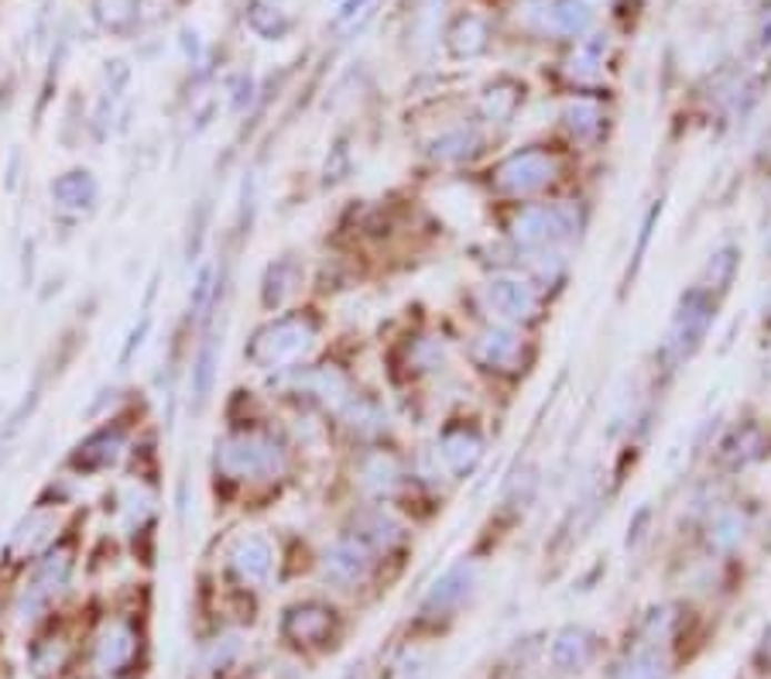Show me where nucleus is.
Listing matches in <instances>:
<instances>
[{"label":"nucleus","instance_id":"22","mask_svg":"<svg viewBox=\"0 0 771 679\" xmlns=\"http://www.w3.org/2000/svg\"><path fill=\"white\" fill-rule=\"evenodd\" d=\"M138 11H141V0H97L93 4L97 21L113 34L131 31L138 24Z\"/></svg>","mask_w":771,"mask_h":679},{"label":"nucleus","instance_id":"3","mask_svg":"<svg viewBox=\"0 0 771 679\" xmlns=\"http://www.w3.org/2000/svg\"><path fill=\"white\" fill-rule=\"evenodd\" d=\"M580 220L570 207H529L514 217V241L529 251L539 248H555L562 241H570L577 233Z\"/></svg>","mask_w":771,"mask_h":679},{"label":"nucleus","instance_id":"12","mask_svg":"<svg viewBox=\"0 0 771 679\" xmlns=\"http://www.w3.org/2000/svg\"><path fill=\"white\" fill-rule=\"evenodd\" d=\"M473 357L483 368H498V371H511L521 361V337L504 330V327H487L477 340H473Z\"/></svg>","mask_w":771,"mask_h":679},{"label":"nucleus","instance_id":"32","mask_svg":"<svg viewBox=\"0 0 771 679\" xmlns=\"http://www.w3.org/2000/svg\"><path fill=\"white\" fill-rule=\"evenodd\" d=\"M734 268H738V258H734V251L730 248H723V251H717L713 258H710V286L717 282V289H723L727 282H730V274H734Z\"/></svg>","mask_w":771,"mask_h":679},{"label":"nucleus","instance_id":"11","mask_svg":"<svg viewBox=\"0 0 771 679\" xmlns=\"http://www.w3.org/2000/svg\"><path fill=\"white\" fill-rule=\"evenodd\" d=\"M138 656V631L128 621H110L97 638V669L100 672H120L128 669Z\"/></svg>","mask_w":771,"mask_h":679},{"label":"nucleus","instance_id":"17","mask_svg":"<svg viewBox=\"0 0 771 679\" xmlns=\"http://www.w3.org/2000/svg\"><path fill=\"white\" fill-rule=\"evenodd\" d=\"M473 587V567L470 563H457L453 570H445L442 580H435V587L425 597V611H453L457 605L467 601V593Z\"/></svg>","mask_w":771,"mask_h":679},{"label":"nucleus","instance_id":"13","mask_svg":"<svg viewBox=\"0 0 771 679\" xmlns=\"http://www.w3.org/2000/svg\"><path fill=\"white\" fill-rule=\"evenodd\" d=\"M271 542L264 536H243L237 539L233 552H230V567L237 570V577L243 583H264L271 573Z\"/></svg>","mask_w":771,"mask_h":679},{"label":"nucleus","instance_id":"29","mask_svg":"<svg viewBox=\"0 0 771 679\" xmlns=\"http://www.w3.org/2000/svg\"><path fill=\"white\" fill-rule=\"evenodd\" d=\"M618 679H665V659H662L659 652H652V649L634 652V656L621 666Z\"/></svg>","mask_w":771,"mask_h":679},{"label":"nucleus","instance_id":"6","mask_svg":"<svg viewBox=\"0 0 771 679\" xmlns=\"http://www.w3.org/2000/svg\"><path fill=\"white\" fill-rule=\"evenodd\" d=\"M69 570H72V546H56L42 556V563H38L31 583L24 587L21 601H18V615L21 618H34L38 611H42L52 597L62 590V583L69 580Z\"/></svg>","mask_w":771,"mask_h":679},{"label":"nucleus","instance_id":"21","mask_svg":"<svg viewBox=\"0 0 771 679\" xmlns=\"http://www.w3.org/2000/svg\"><path fill=\"white\" fill-rule=\"evenodd\" d=\"M299 388L322 398L327 406H340L347 398V378L337 371V368H316V371H306L299 378Z\"/></svg>","mask_w":771,"mask_h":679},{"label":"nucleus","instance_id":"2","mask_svg":"<svg viewBox=\"0 0 771 679\" xmlns=\"http://www.w3.org/2000/svg\"><path fill=\"white\" fill-rule=\"evenodd\" d=\"M217 467L227 477H278L286 470V450L264 432H237L217 447Z\"/></svg>","mask_w":771,"mask_h":679},{"label":"nucleus","instance_id":"18","mask_svg":"<svg viewBox=\"0 0 771 679\" xmlns=\"http://www.w3.org/2000/svg\"><path fill=\"white\" fill-rule=\"evenodd\" d=\"M597 652V638L587 628H562L552 646V662L565 672L583 669Z\"/></svg>","mask_w":771,"mask_h":679},{"label":"nucleus","instance_id":"27","mask_svg":"<svg viewBox=\"0 0 771 679\" xmlns=\"http://www.w3.org/2000/svg\"><path fill=\"white\" fill-rule=\"evenodd\" d=\"M398 477H401V470L394 467L391 457H371L368 463H363V485L381 498L398 488Z\"/></svg>","mask_w":771,"mask_h":679},{"label":"nucleus","instance_id":"24","mask_svg":"<svg viewBox=\"0 0 771 679\" xmlns=\"http://www.w3.org/2000/svg\"><path fill=\"white\" fill-rule=\"evenodd\" d=\"M217 361H220V350H217V337H210L202 343L199 357H196V368H192V391H196V409L207 402L210 391H213V378H217Z\"/></svg>","mask_w":771,"mask_h":679},{"label":"nucleus","instance_id":"14","mask_svg":"<svg viewBox=\"0 0 771 679\" xmlns=\"http://www.w3.org/2000/svg\"><path fill=\"white\" fill-rule=\"evenodd\" d=\"M97 179L93 172L87 169H72V172H62L56 182H52V203L66 213H83L97 203Z\"/></svg>","mask_w":771,"mask_h":679},{"label":"nucleus","instance_id":"28","mask_svg":"<svg viewBox=\"0 0 771 679\" xmlns=\"http://www.w3.org/2000/svg\"><path fill=\"white\" fill-rule=\"evenodd\" d=\"M480 144V138L467 128H453L450 134H442L435 141V158H442V162H463L467 154H473Z\"/></svg>","mask_w":771,"mask_h":679},{"label":"nucleus","instance_id":"8","mask_svg":"<svg viewBox=\"0 0 771 679\" xmlns=\"http://www.w3.org/2000/svg\"><path fill=\"white\" fill-rule=\"evenodd\" d=\"M371 546H363L357 536L353 539H340L327 549V556H322V573H327V580H333L337 587H357L368 580L371 573Z\"/></svg>","mask_w":771,"mask_h":679},{"label":"nucleus","instance_id":"4","mask_svg":"<svg viewBox=\"0 0 771 679\" xmlns=\"http://www.w3.org/2000/svg\"><path fill=\"white\" fill-rule=\"evenodd\" d=\"M710 319H713V299L703 289H693L682 299L672 327H669V340H665L669 365H682L685 357H693V350L703 343V337L710 330Z\"/></svg>","mask_w":771,"mask_h":679},{"label":"nucleus","instance_id":"33","mask_svg":"<svg viewBox=\"0 0 771 679\" xmlns=\"http://www.w3.org/2000/svg\"><path fill=\"white\" fill-rule=\"evenodd\" d=\"M34 656H49V662H38V666H34L38 672H59V669L66 666V646H62V642H56V646L49 642L46 649H38Z\"/></svg>","mask_w":771,"mask_h":679},{"label":"nucleus","instance_id":"26","mask_svg":"<svg viewBox=\"0 0 771 679\" xmlns=\"http://www.w3.org/2000/svg\"><path fill=\"white\" fill-rule=\"evenodd\" d=\"M603 59H607V38L597 34V38H590V42H583V46L573 52L570 72H573L577 79H593V76L603 69Z\"/></svg>","mask_w":771,"mask_h":679},{"label":"nucleus","instance_id":"30","mask_svg":"<svg viewBox=\"0 0 771 679\" xmlns=\"http://www.w3.org/2000/svg\"><path fill=\"white\" fill-rule=\"evenodd\" d=\"M368 529H363L357 539L363 542V546H378V549H388V546H394L398 539H401V529L391 522V518L384 515V511H371L368 515Z\"/></svg>","mask_w":771,"mask_h":679},{"label":"nucleus","instance_id":"25","mask_svg":"<svg viewBox=\"0 0 771 679\" xmlns=\"http://www.w3.org/2000/svg\"><path fill=\"white\" fill-rule=\"evenodd\" d=\"M248 21L261 38H268V42H274V38H281V34H289V28H292V18L281 8H274V4H264V0H254Z\"/></svg>","mask_w":771,"mask_h":679},{"label":"nucleus","instance_id":"23","mask_svg":"<svg viewBox=\"0 0 771 679\" xmlns=\"http://www.w3.org/2000/svg\"><path fill=\"white\" fill-rule=\"evenodd\" d=\"M299 278H302V271H299L296 261H278V264H271L268 274H264V306H281V302H286V299L296 292Z\"/></svg>","mask_w":771,"mask_h":679},{"label":"nucleus","instance_id":"15","mask_svg":"<svg viewBox=\"0 0 771 679\" xmlns=\"http://www.w3.org/2000/svg\"><path fill=\"white\" fill-rule=\"evenodd\" d=\"M120 450H124V436H120L117 429H100L87 439V443L76 447L72 467L76 470H107L120 460Z\"/></svg>","mask_w":771,"mask_h":679},{"label":"nucleus","instance_id":"7","mask_svg":"<svg viewBox=\"0 0 771 679\" xmlns=\"http://www.w3.org/2000/svg\"><path fill=\"white\" fill-rule=\"evenodd\" d=\"M337 628V615L327 605H296L281 618V635L289 638L292 646H322L330 642V635Z\"/></svg>","mask_w":771,"mask_h":679},{"label":"nucleus","instance_id":"16","mask_svg":"<svg viewBox=\"0 0 771 679\" xmlns=\"http://www.w3.org/2000/svg\"><path fill=\"white\" fill-rule=\"evenodd\" d=\"M439 457L445 460V467H450L457 477H467L483 457V439L473 429H453V432L442 436Z\"/></svg>","mask_w":771,"mask_h":679},{"label":"nucleus","instance_id":"31","mask_svg":"<svg viewBox=\"0 0 771 679\" xmlns=\"http://www.w3.org/2000/svg\"><path fill=\"white\" fill-rule=\"evenodd\" d=\"M565 121H570V128H573V134L577 138H583V141H590V138H597L600 134V121H603V113H600V107L597 103H573L570 110H565Z\"/></svg>","mask_w":771,"mask_h":679},{"label":"nucleus","instance_id":"1","mask_svg":"<svg viewBox=\"0 0 771 679\" xmlns=\"http://www.w3.org/2000/svg\"><path fill=\"white\" fill-rule=\"evenodd\" d=\"M316 337H319L316 319L306 312H292V316L274 319L264 330H258L248 347V357L264 371H281V368L299 365L312 350Z\"/></svg>","mask_w":771,"mask_h":679},{"label":"nucleus","instance_id":"34","mask_svg":"<svg viewBox=\"0 0 771 679\" xmlns=\"http://www.w3.org/2000/svg\"><path fill=\"white\" fill-rule=\"evenodd\" d=\"M761 662L771 666V628L764 631V642H761Z\"/></svg>","mask_w":771,"mask_h":679},{"label":"nucleus","instance_id":"5","mask_svg":"<svg viewBox=\"0 0 771 679\" xmlns=\"http://www.w3.org/2000/svg\"><path fill=\"white\" fill-rule=\"evenodd\" d=\"M559 166L549 151L529 148V151H514L511 158H504L501 169L494 172V186L508 196H532L539 189H545L555 179Z\"/></svg>","mask_w":771,"mask_h":679},{"label":"nucleus","instance_id":"20","mask_svg":"<svg viewBox=\"0 0 771 679\" xmlns=\"http://www.w3.org/2000/svg\"><path fill=\"white\" fill-rule=\"evenodd\" d=\"M487 38H491V31H487V21L477 18V14H463L453 31H450V49L453 56L460 59H473L487 49Z\"/></svg>","mask_w":771,"mask_h":679},{"label":"nucleus","instance_id":"10","mask_svg":"<svg viewBox=\"0 0 771 679\" xmlns=\"http://www.w3.org/2000/svg\"><path fill=\"white\" fill-rule=\"evenodd\" d=\"M529 14L549 34H580L590 28V8L583 0H535L529 4Z\"/></svg>","mask_w":771,"mask_h":679},{"label":"nucleus","instance_id":"9","mask_svg":"<svg viewBox=\"0 0 771 679\" xmlns=\"http://www.w3.org/2000/svg\"><path fill=\"white\" fill-rule=\"evenodd\" d=\"M487 302H491V309L501 319H508V323H529L539 312V299L532 286L518 282V278H494V282L487 286Z\"/></svg>","mask_w":771,"mask_h":679},{"label":"nucleus","instance_id":"19","mask_svg":"<svg viewBox=\"0 0 771 679\" xmlns=\"http://www.w3.org/2000/svg\"><path fill=\"white\" fill-rule=\"evenodd\" d=\"M518 103H521V87L511 83V79H498V83L487 87V93L480 97L483 117H487V121H494V124L511 121L514 110H518Z\"/></svg>","mask_w":771,"mask_h":679}]
</instances>
